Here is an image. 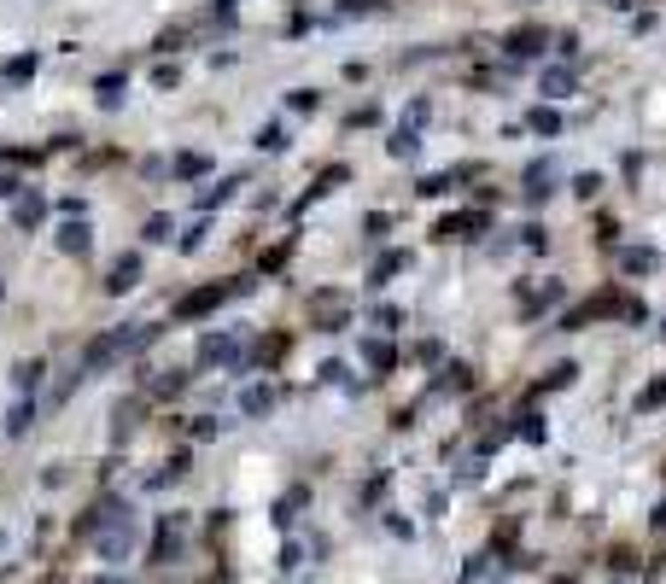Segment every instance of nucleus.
I'll list each match as a JSON object with an SVG mask.
<instances>
[{"mask_svg": "<svg viewBox=\"0 0 666 584\" xmlns=\"http://www.w3.org/2000/svg\"><path fill=\"white\" fill-rule=\"evenodd\" d=\"M18 223H42V199H36V193H29L24 205H18Z\"/></svg>", "mask_w": 666, "mask_h": 584, "instance_id": "11", "label": "nucleus"}, {"mask_svg": "<svg viewBox=\"0 0 666 584\" xmlns=\"http://www.w3.org/2000/svg\"><path fill=\"white\" fill-rule=\"evenodd\" d=\"M135 280H140V257L129 251V257H117V269H111V280H106V287H111V292H129Z\"/></svg>", "mask_w": 666, "mask_h": 584, "instance_id": "2", "label": "nucleus"}, {"mask_svg": "<svg viewBox=\"0 0 666 584\" xmlns=\"http://www.w3.org/2000/svg\"><path fill=\"white\" fill-rule=\"evenodd\" d=\"M543 42H550L543 29H514V36H509V47H514V53H538Z\"/></svg>", "mask_w": 666, "mask_h": 584, "instance_id": "6", "label": "nucleus"}, {"mask_svg": "<svg viewBox=\"0 0 666 584\" xmlns=\"http://www.w3.org/2000/svg\"><path fill=\"white\" fill-rule=\"evenodd\" d=\"M416 146H421V140H416V129H398V135H392V158H409Z\"/></svg>", "mask_w": 666, "mask_h": 584, "instance_id": "9", "label": "nucleus"}, {"mask_svg": "<svg viewBox=\"0 0 666 584\" xmlns=\"http://www.w3.org/2000/svg\"><path fill=\"white\" fill-rule=\"evenodd\" d=\"M597 187H602L597 176H579V181H573V193H579V199H597Z\"/></svg>", "mask_w": 666, "mask_h": 584, "instance_id": "13", "label": "nucleus"}, {"mask_svg": "<svg viewBox=\"0 0 666 584\" xmlns=\"http://www.w3.org/2000/svg\"><path fill=\"white\" fill-rule=\"evenodd\" d=\"M199 357H205V362H228V357H234V339H228V334L205 339V345H199Z\"/></svg>", "mask_w": 666, "mask_h": 584, "instance_id": "5", "label": "nucleus"}, {"mask_svg": "<svg viewBox=\"0 0 666 584\" xmlns=\"http://www.w3.org/2000/svg\"><path fill=\"white\" fill-rule=\"evenodd\" d=\"M661 398H666V375H661V380H654V386H649V391H643V409H649V404H661Z\"/></svg>", "mask_w": 666, "mask_h": 584, "instance_id": "15", "label": "nucleus"}, {"mask_svg": "<svg viewBox=\"0 0 666 584\" xmlns=\"http://www.w3.org/2000/svg\"><path fill=\"white\" fill-rule=\"evenodd\" d=\"M222 298H228V292H222V287H205V292H194V298H181V310H176V316H199V310L222 304Z\"/></svg>", "mask_w": 666, "mask_h": 584, "instance_id": "4", "label": "nucleus"}, {"mask_svg": "<svg viewBox=\"0 0 666 584\" xmlns=\"http://www.w3.org/2000/svg\"><path fill=\"white\" fill-rule=\"evenodd\" d=\"M620 264H625V275H649V269H654V251H625Z\"/></svg>", "mask_w": 666, "mask_h": 584, "instance_id": "7", "label": "nucleus"}, {"mask_svg": "<svg viewBox=\"0 0 666 584\" xmlns=\"http://www.w3.org/2000/svg\"><path fill=\"white\" fill-rule=\"evenodd\" d=\"M59 246H65V251H88V228H83V223H70L65 234H59Z\"/></svg>", "mask_w": 666, "mask_h": 584, "instance_id": "8", "label": "nucleus"}, {"mask_svg": "<svg viewBox=\"0 0 666 584\" xmlns=\"http://www.w3.org/2000/svg\"><path fill=\"white\" fill-rule=\"evenodd\" d=\"M129 543H135V532L117 526V532H106V538H99V556H106V561H123V556H129Z\"/></svg>", "mask_w": 666, "mask_h": 584, "instance_id": "3", "label": "nucleus"}, {"mask_svg": "<svg viewBox=\"0 0 666 584\" xmlns=\"http://www.w3.org/2000/svg\"><path fill=\"white\" fill-rule=\"evenodd\" d=\"M567 88H573L567 70H550V76H543V94H567Z\"/></svg>", "mask_w": 666, "mask_h": 584, "instance_id": "10", "label": "nucleus"}, {"mask_svg": "<svg viewBox=\"0 0 666 584\" xmlns=\"http://www.w3.org/2000/svg\"><path fill=\"white\" fill-rule=\"evenodd\" d=\"M117 94H123V76H106V83H99V99H106V106H111V99H117Z\"/></svg>", "mask_w": 666, "mask_h": 584, "instance_id": "14", "label": "nucleus"}, {"mask_svg": "<svg viewBox=\"0 0 666 584\" xmlns=\"http://www.w3.org/2000/svg\"><path fill=\"white\" fill-rule=\"evenodd\" d=\"M473 228H486V210H468V217H450V223H439L444 240H473Z\"/></svg>", "mask_w": 666, "mask_h": 584, "instance_id": "1", "label": "nucleus"}, {"mask_svg": "<svg viewBox=\"0 0 666 584\" xmlns=\"http://www.w3.org/2000/svg\"><path fill=\"white\" fill-rule=\"evenodd\" d=\"M532 129H538V135H555V129H561V117H555V112H532Z\"/></svg>", "mask_w": 666, "mask_h": 584, "instance_id": "12", "label": "nucleus"}]
</instances>
